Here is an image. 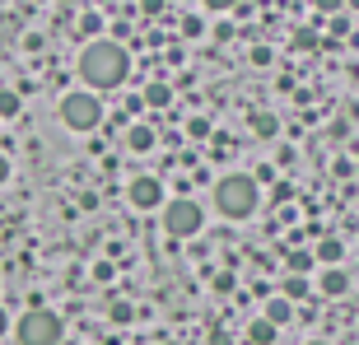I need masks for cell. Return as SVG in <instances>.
Wrapping results in <instances>:
<instances>
[{
	"label": "cell",
	"instance_id": "cell-1",
	"mask_svg": "<svg viewBox=\"0 0 359 345\" xmlns=\"http://www.w3.org/2000/svg\"><path fill=\"white\" fill-rule=\"evenodd\" d=\"M80 80L89 93H103V89H117L126 75H131V52L121 47L117 38H98V42H84L80 47Z\"/></svg>",
	"mask_w": 359,
	"mask_h": 345
},
{
	"label": "cell",
	"instance_id": "cell-2",
	"mask_svg": "<svg viewBox=\"0 0 359 345\" xmlns=\"http://www.w3.org/2000/svg\"><path fill=\"white\" fill-rule=\"evenodd\" d=\"M257 205H262V187H257V177H248V172H229V177L215 182V210L224 215V219H252Z\"/></svg>",
	"mask_w": 359,
	"mask_h": 345
},
{
	"label": "cell",
	"instance_id": "cell-3",
	"mask_svg": "<svg viewBox=\"0 0 359 345\" xmlns=\"http://www.w3.org/2000/svg\"><path fill=\"white\" fill-rule=\"evenodd\" d=\"M14 336H19V345H66V322L52 308H28L14 322Z\"/></svg>",
	"mask_w": 359,
	"mask_h": 345
},
{
	"label": "cell",
	"instance_id": "cell-4",
	"mask_svg": "<svg viewBox=\"0 0 359 345\" xmlns=\"http://www.w3.org/2000/svg\"><path fill=\"white\" fill-rule=\"evenodd\" d=\"M61 121H66L70 131H93V126L103 121V98L89 93V89L66 93V98H61Z\"/></svg>",
	"mask_w": 359,
	"mask_h": 345
},
{
	"label": "cell",
	"instance_id": "cell-5",
	"mask_svg": "<svg viewBox=\"0 0 359 345\" xmlns=\"http://www.w3.org/2000/svg\"><path fill=\"white\" fill-rule=\"evenodd\" d=\"M201 224H205V210L191 196H177L163 205V234L168 238H191V234H201Z\"/></svg>",
	"mask_w": 359,
	"mask_h": 345
},
{
	"label": "cell",
	"instance_id": "cell-6",
	"mask_svg": "<svg viewBox=\"0 0 359 345\" xmlns=\"http://www.w3.org/2000/svg\"><path fill=\"white\" fill-rule=\"evenodd\" d=\"M126 196H131L135 210H159V205H168V201H163V182H159V177H135Z\"/></svg>",
	"mask_w": 359,
	"mask_h": 345
},
{
	"label": "cell",
	"instance_id": "cell-7",
	"mask_svg": "<svg viewBox=\"0 0 359 345\" xmlns=\"http://www.w3.org/2000/svg\"><path fill=\"white\" fill-rule=\"evenodd\" d=\"M318 290L327 294V299H341V294L350 290V276L341 271V266H327V271H322V280H318Z\"/></svg>",
	"mask_w": 359,
	"mask_h": 345
},
{
	"label": "cell",
	"instance_id": "cell-8",
	"mask_svg": "<svg viewBox=\"0 0 359 345\" xmlns=\"http://www.w3.org/2000/svg\"><path fill=\"white\" fill-rule=\"evenodd\" d=\"M308 294H313L308 276H285V280H280V299H290V304H299V299H308Z\"/></svg>",
	"mask_w": 359,
	"mask_h": 345
},
{
	"label": "cell",
	"instance_id": "cell-9",
	"mask_svg": "<svg viewBox=\"0 0 359 345\" xmlns=\"http://www.w3.org/2000/svg\"><path fill=\"white\" fill-rule=\"evenodd\" d=\"M276 332H280L276 322L252 318V322H248V345H271V341H276Z\"/></svg>",
	"mask_w": 359,
	"mask_h": 345
},
{
	"label": "cell",
	"instance_id": "cell-10",
	"mask_svg": "<svg viewBox=\"0 0 359 345\" xmlns=\"http://www.w3.org/2000/svg\"><path fill=\"white\" fill-rule=\"evenodd\" d=\"M262 318H266V322H276V327H285V322L294 318V304H290V299H271Z\"/></svg>",
	"mask_w": 359,
	"mask_h": 345
},
{
	"label": "cell",
	"instance_id": "cell-11",
	"mask_svg": "<svg viewBox=\"0 0 359 345\" xmlns=\"http://www.w3.org/2000/svg\"><path fill=\"white\" fill-rule=\"evenodd\" d=\"M248 126H252V135H262V140H271V135L280 131V121L271 117V112H252V117H248Z\"/></svg>",
	"mask_w": 359,
	"mask_h": 345
},
{
	"label": "cell",
	"instance_id": "cell-12",
	"mask_svg": "<svg viewBox=\"0 0 359 345\" xmlns=\"http://www.w3.org/2000/svg\"><path fill=\"white\" fill-rule=\"evenodd\" d=\"M126 145H131L135 154H145V149H154V131H149V126H135V131H126Z\"/></svg>",
	"mask_w": 359,
	"mask_h": 345
},
{
	"label": "cell",
	"instance_id": "cell-13",
	"mask_svg": "<svg viewBox=\"0 0 359 345\" xmlns=\"http://www.w3.org/2000/svg\"><path fill=\"white\" fill-rule=\"evenodd\" d=\"M145 103H149V107H168V103H173V89H168L163 80H154V84L145 89Z\"/></svg>",
	"mask_w": 359,
	"mask_h": 345
},
{
	"label": "cell",
	"instance_id": "cell-14",
	"mask_svg": "<svg viewBox=\"0 0 359 345\" xmlns=\"http://www.w3.org/2000/svg\"><path fill=\"white\" fill-rule=\"evenodd\" d=\"M313 262H318V252L294 248V252H290V276H308V271H313Z\"/></svg>",
	"mask_w": 359,
	"mask_h": 345
},
{
	"label": "cell",
	"instance_id": "cell-15",
	"mask_svg": "<svg viewBox=\"0 0 359 345\" xmlns=\"http://www.w3.org/2000/svg\"><path fill=\"white\" fill-rule=\"evenodd\" d=\"M341 252H346V248H341V238H322L318 243V262H327V266L341 262Z\"/></svg>",
	"mask_w": 359,
	"mask_h": 345
},
{
	"label": "cell",
	"instance_id": "cell-16",
	"mask_svg": "<svg viewBox=\"0 0 359 345\" xmlns=\"http://www.w3.org/2000/svg\"><path fill=\"white\" fill-rule=\"evenodd\" d=\"M80 33H84V42H98V38H103V19H98V14H84Z\"/></svg>",
	"mask_w": 359,
	"mask_h": 345
},
{
	"label": "cell",
	"instance_id": "cell-17",
	"mask_svg": "<svg viewBox=\"0 0 359 345\" xmlns=\"http://www.w3.org/2000/svg\"><path fill=\"white\" fill-rule=\"evenodd\" d=\"M19 107H24V103H19V93L0 89V117H19Z\"/></svg>",
	"mask_w": 359,
	"mask_h": 345
},
{
	"label": "cell",
	"instance_id": "cell-18",
	"mask_svg": "<svg viewBox=\"0 0 359 345\" xmlns=\"http://www.w3.org/2000/svg\"><path fill=\"white\" fill-rule=\"evenodd\" d=\"M177 28H182V38H201V33H205V24H201L196 14H182V24H177Z\"/></svg>",
	"mask_w": 359,
	"mask_h": 345
},
{
	"label": "cell",
	"instance_id": "cell-19",
	"mask_svg": "<svg viewBox=\"0 0 359 345\" xmlns=\"http://www.w3.org/2000/svg\"><path fill=\"white\" fill-rule=\"evenodd\" d=\"M294 47H318V33H313V28H299V33H294Z\"/></svg>",
	"mask_w": 359,
	"mask_h": 345
},
{
	"label": "cell",
	"instance_id": "cell-20",
	"mask_svg": "<svg viewBox=\"0 0 359 345\" xmlns=\"http://www.w3.org/2000/svg\"><path fill=\"white\" fill-rule=\"evenodd\" d=\"M131 313H135L131 304H112V322H117V327H126V322H131Z\"/></svg>",
	"mask_w": 359,
	"mask_h": 345
},
{
	"label": "cell",
	"instance_id": "cell-21",
	"mask_svg": "<svg viewBox=\"0 0 359 345\" xmlns=\"http://www.w3.org/2000/svg\"><path fill=\"white\" fill-rule=\"evenodd\" d=\"M93 280L107 285V280H112V262H93Z\"/></svg>",
	"mask_w": 359,
	"mask_h": 345
},
{
	"label": "cell",
	"instance_id": "cell-22",
	"mask_svg": "<svg viewBox=\"0 0 359 345\" xmlns=\"http://www.w3.org/2000/svg\"><path fill=\"white\" fill-rule=\"evenodd\" d=\"M332 33H336V38H346V33H350V19H346V14H336V19H332Z\"/></svg>",
	"mask_w": 359,
	"mask_h": 345
},
{
	"label": "cell",
	"instance_id": "cell-23",
	"mask_svg": "<svg viewBox=\"0 0 359 345\" xmlns=\"http://www.w3.org/2000/svg\"><path fill=\"white\" fill-rule=\"evenodd\" d=\"M252 66H271V47H252Z\"/></svg>",
	"mask_w": 359,
	"mask_h": 345
},
{
	"label": "cell",
	"instance_id": "cell-24",
	"mask_svg": "<svg viewBox=\"0 0 359 345\" xmlns=\"http://www.w3.org/2000/svg\"><path fill=\"white\" fill-rule=\"evenodd\" d=\"M10 182V159H5V154H0V187Z\"/></svg>",
	"mask_w": 359,
	"mask_h": 345
},
{
	"label": "cell",
	"instance_id": "cell-25",
	"mask_svg": "<svg viewBox=\"0 0 359 345\" xmlns=\"http://www.w3.org/2000/svg\"><path fill=\"white\" fill-rule=\"evenodd\" d=\"M10 332V313H5V308H0V336Z\"/></svg>",
	"mask_w": 359,
	"mask_h": 345
},
{
	"label": "cell",
	"instance_id": "cell-26",
	"mask_svg": "<svg viewBox=\"0 0 359 345\" xmlns=\"http://www.w3.org/2000/svg\"><path fill=\"white\" fill-rule=\"evenodd\" d=\"M308 345H332V341H308Z\"/></svg>",
	"mask_w": 359,
	"mask_h": 345
},
{
	"label": "cell",
	"instance_id": "cell-27",
	"mask_svg": "<svg viewBox=\"0 0 359 345\" xmlns=\"http://www.w3.org/2000/svg\"><path fill=\"white\" fill-rule=\"evenodd\" d=\"M355 154H359V145H355Z\"/></svg>",
	"mask_w": 359,
	"mask_h": 345
},
{
	"label": "cell",
	"instance_id": "cell-28",
	"mask_svg": "<svg viewBox=\"0 0 359 345\" xmlns=\"http://www.w3.org/2000/svg\"><path fill=\"white\" fill-rule=\"evenodd\" d=\"M66 345H75V341H66Z\"/></svg>",
	"mask_w": 359,
	"mask_h": 345
},
{
	"label": "cell",
	"instance_id": "cell-29",
	"mask_svg": "<svg viewBox=\"0 0 359 345\" xmlns=\"http://www.w3.org/2000/svg\"><path fill=\"white\" fill-rule=\"evenodd\" d=\"M163 345H168V341H163Z\"/></svg>",
	"mask_w": 359,
	"mask_h": 345
}]
</instances>
